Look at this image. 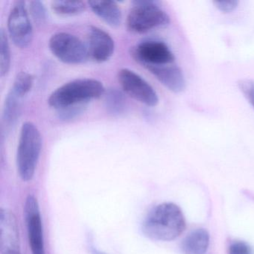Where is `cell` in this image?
Returning a JSON list of instances; mask_svg holds the SVG:
<instances>
[{"mask_svg": "<svg viewBox=\"0 0 254 254\" xmlns=\"http://www.w3.org/2000/svg\"><path fill=\"white\" fill-rule=\"evenodd\" d=\"M185 227L181 208L173 203H163L150 211L142 223V230L149 239L169 242L177 239Z\"/></svg>", "mask_w": 254, "mask_h": 254, "instance_id": "cell-1", "label": "cell"}, {"mask_svg": "<svg viewBox=\"0 0 254 254\" xmlns=\"http://www.w3.org/2000/svg\"><path fill=\"white\" fill-rule=\"evenodd\" d=\"M105 94L103 84L93 78H79L56 89L48 99L50 107L62 110L69 107L86 105L90 101Z\"/></svg>", "mask_w": 254, "mask_h": 254, "instance_id": "cell-2", "label": "cell"}, {"mask_svg": "<svg viewBox=\"0 0 254 254\" xmlns=\"http://www.w3.org/2000/svg\"><path fill=\"white\" fill-rule=\"evenodd\" d=\"M42 146V136L38 127L31 122L23 123L17 150V172L23 181L33 178Z\"/></svg>", "mask_w": 254, "mask_h": 254, "instance_id": "cell-3", "label": "cell"}, {"mask_svg": "<svg viewBox=\"0 0 254 254\" xmlns=\"http://www.w3.org/2000/svg\"><path fill=\"white\" fill-rule=\"evenodd\" d=\"M133 4L127 17V29L130 32L145 34L170 23V17L156 1L139 0Z\"/></svg>", "mask_w": 254, "mask_h": 254, "instance_id": "cell-4", "label": "cell"}, {"mask_svg": "<svg viewBox=\"0 0 254 254\" xmlns=\"http://www.w3.org/2000/svg\"><path fill=\"white\" fill-rule=\"evenodd\" d=\"M49 47L53 56L66 64H81L89 59L86 44L72 34H55L50 38Z\"/></svg>", "mask_w": 254, "mask_h": 254, "instance_id": "cell-5", "label": "cell"}, {"mask_svg": "<svg viewBox=\"0 0 254 254\" xmlns=\"http://www.w3.org/2000/svg\"><path fill=\"white\" fill-rule=\"evenodd\" d=\"M8 31L13 44L26 49L33 40V27L29 18L26 2L17 0L13 3L8 19Z\"/></svg>", "mask_w": 254, "mask_h": 254, "instance_id": "cell-6", "label": "cell"}, {"mask_svg": "<svg viewBox=\"0 0 254 254\" xmlns=\"http://www.w3.org/2000/svg\"><path fill=\"white\" fill-rule=\"evenodd\" d=\"M118 81L124 93L148 107L158 105L159 97L152 86L133 70L124 68L118 72Z\"/></svg>", "mask_w": 254, "mask_h": 254, "instance_id": "cell-7", "label": "cell"}, {"mask_svg": "<svg viewBox=\"0 0 254 254\" xmlns=\"http://www.w3.org/2000/svg\"><path fill=\"white\" fill-rule=\"evenodd\" d=\"M132 57L143 67L147 66H160L172 64L175 56L164 42L159 41H146L133 47Z\"/></svg>", "mask_w": 254, "mask_h": 254, "instance_id": "cell-8", "label": "cell"}, {"mask_svg": "<svg viewBox=\"0 0 254 254\" xmlns=\"http://www.w3.org/2000/svg\"><path fill=\"white\" fill-rule=\"evenodd\" d=\"M25 215L32 254H46L39 206L38 200L33 195H29L26 199Z\"/></svg>", "mask_w": 254, "mask_h": 254, "instance_id": "cell-9", "label": "cell"}, {"mask_svg": "<svg viewBox=\"0 0 254 254\" xmlns=\"http://www.w3.org/2000/svg\"><path fill=\"white\" fill-rule=\"evenodd\" d=\"M86 46L89 59L96 63L108 62L115 50V43L111 35L96 26L89 28Z\"/></svg>", "mask_w": 254, "mask_h": 254, "instance_id": "cell-10", "label": "cell"}, {"mask_svg": "<svg viewBox=\"0 0 254 254\" xmlns=\"http://www.w3.org/2000/svg\"><path fill=\"white\" fill-rule=\"evenodd\" d=\"M0 248L2 254H21L17 219L7 209L0 211Z\"/></svg>", "mask_w": 254, "mask_h": 254, "instance_id": "cell-11", "label": "cell"}, {"mask_svg": "<svg viewBox=\"0 0 254 254\" xmlns=\"http://www.w3.org/2000/svg\"><path fill=\"white\" fill-rule=\"evenodd\" d=\"M164 87L175 93H181L185 90L187 81L184 72L176 65L145 66Z\"/></svg>", "mask_w": 254, "mask_h": 254, "instance_id": "cell-12", "label": "cell"}, {"mask_svg": "<svg viewBox=\"0 0 254 254\" xmlns=\"http://www.w3.org/2000/svg\"><path fill=\"white\" fill-rule=\"evenodd\" d=\"M89 6L93 12L111 27L117 28L121 25L123 14L115 1H89Z\"/></svg>", "mask_w": 254, "mask_h": 254, "instance_id": "cell-13", "label": "cell"}, {"mask_svg": "<svg viewBox=\"0 0 254 254\" xmlns=\"http://www.w3.org/2000/svg\"><path fill=\"white\" fill-rule=\"evenodd\" d=\"M209 245V235L204 229L193 230L183 240L181 250L184 254H204Z\"/></svg>", "mask_w": 254, "mask_h": 254, "instance_id": "cell-14", "label": "cell"}, {"mask_svg": "<svg viewBox=\"0 0 254 254\" xmlns=\"http://www.w3.org/2000/svg\"><path fill=\"white\" fill-rule=\"evenodd\" d=\"M23 99L12 90L7 95L2 113V123L5 128H10L17 123L21 112Z\"/></svg>", "mask_w": 254, "mask_h": 254, "instance_id": "cell-15", "label": "cell"}, {"mask_svg": "<svg viewBox=\"0 0 254 254\" xmlns=\"http://www.w3.org/2000/svg\"><path fill=\"white\" fill-rule=\"evenodd\" d=\"M105 108L112 115L123 114L127 108V102L123 93L117 89H110L105 96Z\"/></svg>", "mask_w": 254, "mask_h": 254, "instance_id": "cell-16", "label": "cell"}, {"mask_svg": "<svg viewBox=\"0 0 254 254\" xmlns=\"http://www.w3.org/2000/svg\"><path fill=\"white\" fill-rule=\"evenodd\" d=\"M52 9L61 16H75L81 14L86 10V5L82 1L58 0L52 2Z\"/></svg>", "mask_w": 254, "mask_h": 254, "instance_id": "cell-17", "label": "cell"}, {"mask_svg": "<svg viewBox=\"0 0 254 254\" xmlns=\"http://www.w3.org/2000/svg\"><path fill=\"white\" fill-rule=\"evenodd\" d=\"M11 67V50L8 35L3 29L0 31V74L5 76Z\"/></svg>", "mask_w": 254, "mask_h": 254, "instance_id": "cell-18", "label": "cell"}, {"mask_svg": "<svg viewBox=\"0 0 254 254\" xmlns=\"http://www.w3.org/2000/svg\"><path fill=\"white\" fill-rule=\"evenodd\" d=\"M34 76L27 72H20L16 75L11 90L20 97L24 98L32 90Z\"/></svg>", "mask_w": 254, "mask_h": 254, "instance_id": "cell-19", "label": "cell"}, {"mask_svg": "<svg viewBox=\"0 0 254 254\" xmlns=\"http://www.w3.org/2000/svg\"><path fill=\"white\" fill-rule=\"evenodd\" d=\"M29 11L35 23L38 24L45 23L47 19V11L42 2L38 0L30 2Z\"/></svg>", "mask_w": 254, "mask_h": 254, "instance_id": "cell-20", "label": "cell"}, {"mask_svg": "<svg viewBox=\"0 0 254 254\" xmlns=\"http://www.w3.org/2000/svg\"><path fill=\"white\" fill-rule=\"evenodd\" d=\"M239 90L254 109V81L252 79L240 80L238 83Z\"/></svg>", "mask_w": 254, "mask_h": 254, "instance_id": "cell-21", "label": "cell"}, {"mask_svg": "<svg viewBox=\"0 0 254 254\" xmlns=\"http://www.w3.org/2000/svg\"><path fill=\"white\" fill-rule=\"evenodd\" d=\"M228 254H254L252 248L243 241H234L228 247Z\"/></svg>", "mask_w": 254, "mask_h": 254, "instance_id": "cell-22", "label": "cell"}, {"mask_svg": "<svg viewBox=\"0 0 254 254\" xmlns=\"http://www.w3.org/2000/svg\"><path fill=\"white\" fill-rule=\"evenodd\" d=\"M85 106L86 105H78L59 110V118L63 120H72L84 112Z\"/></svg>", "mask_w": 254, "mask_h": 254, "instance_id": "cell-23", "label": "cell"}, {"mask_svg": "<svg viewBox=\"0 0 254 254\" xmlns=\"http://www.w3.org/2000/svg\"><path fill=\"white\" fill-rule=\"evenodd\" d=\"M239 1H215L214 2L215 7L218 11L224 14H229V13L233 12L236 9L238 5H239Z\"/></svg>", "mask_w": 254, "mask_h": 254, "instance_id": "cell-24", "label": "cell"}, {"mask_svg": "<svg viewBox=\"0 0 254 254\" xmlns=\"http://www.w3.org/2000/svg\"><path fill=\"white\" fill-rule=\"evenodd\" d=\"M92 254H106L105 253L101 252L100 251H98L96 248H92L91 249Z\"/></svg>", "mask_w": 254, "mask_h": 254, "instance_id": "cell-25", "label": "cell"}]
</instances>
